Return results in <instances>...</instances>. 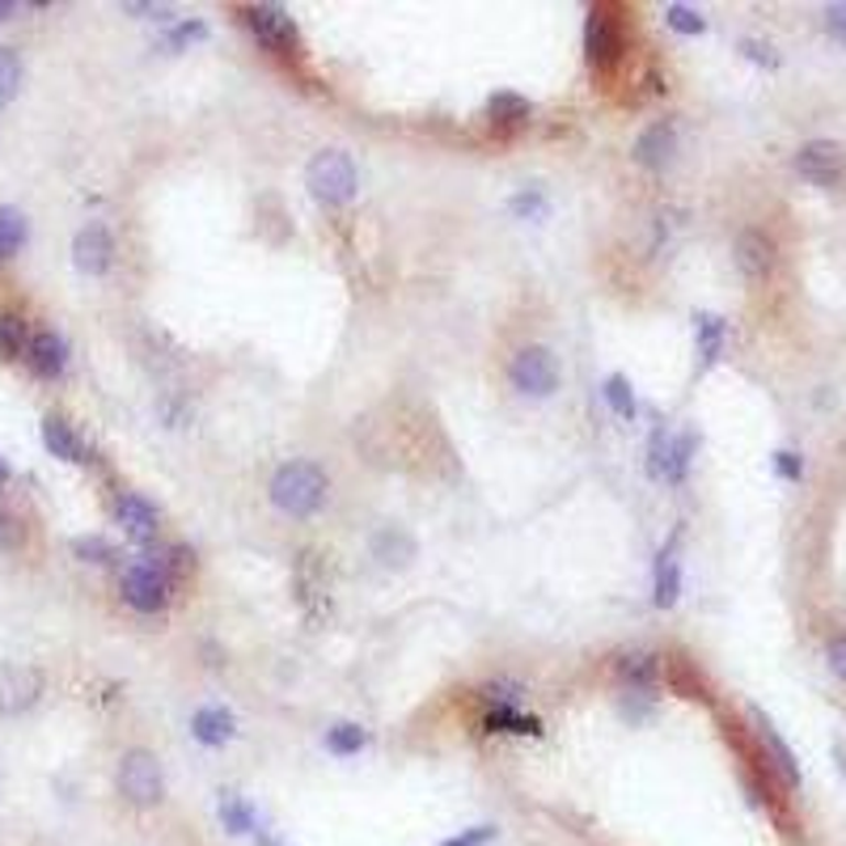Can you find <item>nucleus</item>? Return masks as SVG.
<instances>
[{
	"mask_svg": "<svg viewBox=\"0 0 846 846\" xmlns=\"http://www.w3.org/2000/svg\"><path fill=\"white\" fill-rule=\"evenodd\" d=\"M327 474L314 462H288L275 470L272 479V504L284 517H314L327 499Z\"/></svg>",
	"mask_w": 846,
	"mask_h": 846,
	"instance_id": "f257e3e1",
	"label": "nucleus"
},
{
	"mask_svg": "<svg viewBox=\"0 0 846 846\" xmlns=\"http://www.w3.org/2000/svg\"><path fill=\"white\" fill-rule=\"evenodd\" d=\"M119 795L128 800V804H136V809H153V804H162L165 800V774H162V762L149 754V749H128L123 758H119Z\"/></svg>",
	"mask_w": 846,
	"mask_h": 846,
	"instance_id": "f03ea898",
	"label": "nucleus"
},
{
	"mask_svg": "<svg viewBox=\"0 0 846 846\" xmlns=\"http://www.w3.org/2000/svg\"><path fill=\"white\" fill-rule=\"evenodd\" d=\"M305 187L314 199H322V204H348L360 187V178H355V165L348 153H339V149H322L309 169H305Z\"/></svg>",
	"mask_w": 846,
	"mask_h": 846,
	"instance_id": "7ed1b4c3",
	"label": "nucleus"
},
{
	"mask_svg": "<svg viewBox=\"0 0 846 846\" xmlns=\"http://www.w3.org/2000/svg\"><path fill=\"white\" fill-rule=\"evenodd\" d=\"M508 382L529 398H550L559 389V364L547 348H520L508 364Z\"/></svg>",
	"mask_w": 846,
	"mask_h": 846,
	"instance_id": "20e7f679",
	"label": "nucleus"
},
{
	"mask_svg": "<svg viewBox=\"0 0 846 846\" xmlns=\"http://www.w3.org/2000/svg\"><path fill=\"white\" fill-rule=\"evenodd\" d=\"M694 449H699V437H694V432L673 437V432L656 428L652 444H648V470H652L656 479H664V483H685L690 462H694Z\"/></svg>",
	"mask_w": 846,
	"mask_h": 846,
	"instance_id": "39448f33",
	"label": "nucleus"
},
{
	"mask_svg": "<svg viewBox=\"0 0 846 846\" xmlns=\"http://www.w3.org/2000/svg\"><path fill=\"white\" fill-rule=\"evenodd\" d=\"M795 169H800V178H809L813 187L834 191V187H843L846 178V149L834 144V140H809V144H800V153H795Z\"/></svg>",
	"mask_w": 846,
	"mask_h": 846,
	"instance_id": "423d86ee",
	"label": "nucleus"
},
{
	"mask_svg": "<svg viewBox=\"0 0 846 846\" xmlns=\"http://www.w3.org/2000/svg\"><path fill=\"white\" fill-rule=\"evenodd\" d=\"M246 26L250 34L275 55H297L300 52V30L297 22L279 9V4H254L246 9Z\"/></svg>",
	"mask_w": 846,
	"mask_h": 846,
	"instance_id": "0eeeda50",
	"label": "nucleus"
},
{
	"mask_svg": "<svg viewBox=\"0 0 846 846\" xmlns=\"http://www.w3.org/2000/svg\"><path fill=\"white\" fill-rule=\"evenodd\" d=\"M123 601L140 614H162L169 605V580L153 559H140L123 572Z\"/></svg>",
	"mask_w": 846,
	"mask_h": 846,
	"instance_id": "6e6552de",
	"label": "nucleus"
},
{
	"mask_svg": "<svg viewBox=\"0 0 846 846\" xmlns=\"http://www.w3.org/2000/svg\"><path fill=\"white\" fill-rule=\"evenodd\" d=\"M584 55L597 73H609L618 59H623V30L618 18L609 9H593L589 22H584Z\"/></svg>",
	"mask_w": 846,
	"mask_h": 846,
	"instance_id": "1a4fd4ad",
	"label": "nucleus"
},
{
	"mask_svg": "<svg viewBox=\"0 0 846 846\" xmlns=\"http://www.w3.org/2000/svg\"><path fill=\"white\" fill-rule=\"evenodd\" d=\"M43 694V673L30 664H4L0 669V715L30 711Z\"/></svg>",
	"mask_w": 846,
	"mask_h": 846,
	"instance_id": "9d476101",
	"label": "nucleus"
},
{
	"mask_svg": "<svg viewBox=\"0 0 846 846\" xmlns=\"http://www.w3.org/2000/svg\"><path fill=\"white\" fill-rule=\"evenodd\" d=\"M110 259H114V242H110L107 224H98V220L85 224L81 233H77V242H73V263H77V272L107 275Z\"/></svg>",
	"mask_w": 846,
	"mask_h": 846,
	"instance_id": "9b49d317",
	"label": "nucleus"
},
{
	"mask_svg": "<svg viewBox=\"0 0 846 846\" xmlns=\"http://www.w3.org/2000/svg\"><path fill=\"white\" fill-rule=\"evenodd\" d=\"M678 153V123L673 119H660L652 128H644V136L635 140V162L644 169H664Z\"/></svg>",
	"mask_w": 846,
	"mask_h": 846,
	"instance_id": "f8f14e48",
	"label": "nucleus"
},
{
	"mask_svg": "<svg viewBox=\"0 0 846 846\" xmlns=\"http://www.w3.org/2000/svg\"><path fill=\"white\" fill-rule=\"evenodd\" d=\"M733 254H737V267L745 279H766V275L774 272V242L766 238L762 229H745V233H737Z\"/></svg>",
	"mask_w": 846,
	"mask_h": 846,
	"instance_id": "ddd939ff",
	"label": "nucleus"
},
{
	"mask_svg": "<svg viewBox=\"0 0 846 846\" xmlns=\"http://www.w3.org/2000/svg\"><path fill=\"white\" fill-rule=\"evenodd\" d=\"M114 517H119V525H123V534H128V538H136V542H153V538H157V529H162V525H157V508H153V504L136 492L119 495Z\"/></svg>",
	"mask_w": 846,
	"mask_h": 846,
	"instance_id": "4468645a",
	"label": "nucleus"
},
{
	"mask_svg": "<svg viewBox=\"0 0 846 846\" xmlns=\"http://www.w3.org/2000/svg\"><path fill=\"white\" fill-rule=\"evenodd\" d=\"M678 542H682V534H673L669 538V547L656 554V593L652 601L660 609H669V605H678L682 597V563H678Z\"/></svg>",
	"mask_w": 846,
	"mask_h": 846,
	"instance_id": "2eb2a0df",
	"label": "nucleus"
},
{
	"mask_svg": "<svg viewBox=\"0 0 846 846\" xmlns=\"http://www.w3.org/2000/svg\"><path fill=\"white\" fill-rule=\"evenodd\" d=\"M749 715H754V724H758V737H762V745H766V754H770V762H774V770L783 774V783H788V788H800V762H795L792 745L779 737V728H774V724H770V719H766L758 707L749 711Z\"/></svg>",
	"mask_w": 846,
	"mask_h": 846,
	"instance_id": "dca6fc26",
	"label": "nucleus"
},
{
	"mask_svg": "<svg viewBox=\"0 0 846 846\" xmlns=\"http://www.w3.org/2000/svg\"><path fill=\"white\" fill-rule=\"evenodd\" d=\"M26 360L39 377H59L68 369V343L55 330H43L26 343Z\"/></svg>",
	"mask_w": 846,
	"mask_h": 846,
	"instance_id": "f3484780",
	"label": "nucleus"
},
{
	"mask_svg": "<svg viewBox=\"0 0 846 846\" xmlns=\"http://www.w3.org/2000/svg\"><path fill=\"white\" fill-rule=\"evenodd\" d=\"M233 733H238V724L224 707H199L191 715V737L208 749H220L224 740H233Z\"/></svg>",
	"mask_w": 846,
	"mask_h": 846,
	"instance_id": "a211bd4d",
	"label": "nucleus"
},
{
	"mask_svg": "<svg viewBox=\"0 0 846 846\" xmlns=\"http://www.w3.org/2000/svg\"><path fill=\"white\" fill-rule=\"evenodd\" d=\"M694 339H699V369H711V364L724 355L728 322H724L719 314H699V318H694Z\"/></svg>",
	"mask_w": 846,
	"mask_h": 846,
	"instance_id": "6ab92c4d",
	"label": "nucleus"
},
{
	"mask_svg": "<svg viewBox=\"0 0 846 846\" xmlns=\"http://www.w3.org/2000/svg\"><path fill=\"white\" fill-rule=\"evenodd\" d=\"M43 444L52 449L55 458H64V462H89V458H85V440L77 437L73 424L59 419V415H47V419H43Z\"/></svg>",
	"mask_w": 846,
	"mask_h": 846,
	"instance_id": "aec40b11",
	"label": "nucleus"
},
{
	"mask_svg": "<svg viewBox=\"0 0 846 846\" xmlns=\"http://www.w3.org/2000/svg\"><path fill=\"white\" fill-rule=\"evenodd\" d=\"M618 678H623L630 690H652L656 678H660V660H656L652 652L618 656Z\"/></svg>",
	"mask_w": 846,
	"mask_h": 846,
	"instance_id": "412c9836",
	"label": "nucleus"
},
{
	"mask_svg": "<svg viewBox=\"0 0 846 846\" xmlns=\"http://www.w3.org/2000/svg\"><path fill=\"white\" fill-rule=\"evenodd\" d=\"M373 554L382 559L385 568H407L410 559H415V542H410V534H403V529H382V534L373 538Z\"/></svg>",
	"mask_w": 846,
	"mask_h": 846,
	"instance_id": "4be33fe9",
	"label": "nucleus"
},
{
	"mask_svg": "<svg viewBox=\"0 0 846 846\" xmlns=\"http://www.w3.org/2000/svg\"><path fill=\"white\" fill-rule=\"evenodd\" d=\"M601 398L609 403V410L618 415V419H635L639 415V403H635V389H630V382L623 377V373H614V377H605V385H601Z\"/></svg>",
	"mask_w": 846,
	"mask_h": 846,
	"instance_id": "5701e85b",
	"label": "nucleus"
},
{
	"mask_svg": "<svg viewBox=\"0 0 846 846\" xmlns=\"http://www.w3.org/2000/svg\"><path fill=\"white\" fill-rule=\"evenodd\" d=\"M487 114H492L495 123H504V128H517V123H525L529 114H534V107L520 98V94H495L492 102H487Z\"/></svg>",
	"mask_w": 846,
	"mask_h": 846,
	"instance_id": "b1692460",
	"label": "nucleus"
},
{
	"mask_svg": "<svg viewBox=\"0 0 846 846\" xmlns=\"http://www.w3.org/2000/svg\"><path fill=\"white\" fill-rule=\"evenodd\" d=\"M487 728L492 733H517V737H538L542 728H538V719L534 715H520L517 707H495L487 715Z\"/></svg>",
	"mask_w": 846,
	"mask_h": 846,
	"instance_id": "393cba45",
	"label": "nucleus"
},
{
	"mask_svg": "<svg viewBox=\"0 0 846 846\" xmlns=\"http://www.w3.org/2000/svg\"><path fill=\"white\" fill-rule=\"evenodd\" d=\"M220 821H224V829L229 834H254L259 825H254V813H250V804L242 795H220Z\"/></svg>",
	"mask_w": 846,
	"mask_h": 846,
	"instance_id": "a878e982",
	"label": "nucleus"
},
{
	"mask_svg": "<svg viewBox=\"0 0 846 846\" xmlns=\"http://www.w3.org/2000/svg\"><path fill=\"white\" fill-rule=\"evenodd\" d=\"M369 745V733L360 728V724H334L327 733V749L330 754H339V758H352Z\"/></svg>",
	"mask_w": 846,
	"mask_h": 846,
	"instance_id": "bb28decb",
	"label": "nucleus"
},
{
	"mask_svg": "<svg viewBox=\"0 0 846 846\" xmlns=\"http://www.w3.org/2000/svg\"><path fill=\"white\" fill-rule=\"evenodd\" d=\"M26 352V322L18 314H0V360H18Z\"/></svg>",
	"mask_w": 846,
	"mask_h": 846,
	"instance_id": "cd10ccee",
	"label": "nucleus"
},
{
	"mask_svg": "<svg viewBox=\"0 0 846 846\" xmlns=\"http://www.w3.org/2000/svg\"><path fill=\"white\" fill-rule=\"evenodd\" d=\"M22 242H26V217L18 208H0V259L22 250Z\"/></svg>",
	"mask_w": 846,
	"mask_h": 846,
	"instance_id": "c85d7f7f",
	"label": "nucleus"
},
{
	"mask_svg": "<svg viewBox=\"0 0 846 846\" xmlns=\"http://www.w3.org/2000/svg\"><path fill=\"white\" fill-rule=\"evenodd\" d=\"M664 22L678 30V34H703L707 30V18L690 4H664Z\"/></svg>",
	"mask_w": 846,
	"mask_h": 846,
	"instance_id": "c756f323",
	"label": "nucleus"
},
{
	"mask_svg": "<svg viewBox=\"0 0 846 846\" xmlns=\"http://www.w3.org/2000/svg\"><path fill=\"white\" fill-rule=\"evenodd\" d=\"M18 85H22V59H18V52L0 47V107L18 94Z\"/></svg>",
	"mask_w": 846,
	"mask_h": 846,
	"instance_id": "7c9ffc66",
	"label": "nucleus"
},
{
	"mask_svg": "<svg viewBox=\"0 0 846 846\" xmlns=\"http://www.w3.org/2000/svg\"><path fill=\"white\" fill-rule=\"evenodd\" d=\"M208 39V26L204 22H178V26L165 34V47L178 52V47H191V43H204Z\"/></svg>",
	"mask_w": 846,
	"mask_h": 846,
	"instance_id": "2f4dec72",
	"label": "nucleus"
},
{
	"mask_svg": "<svg viewBox=\"0 0 846 846\" xmlns=\"http://www.w3.org/2000/svg\"><path fill=\"white\" fill-rule=\"evenodd\" d=\"M513 212H517V217H525V220H529V217H534V220L547 217V195L538 191V187H534V191L513 195Z\"/></svg>",
	"mask_w": 846,
	"mask_h": 846,
	"instance_id": "473e14b6",
	"label": "nucleus"
},
{
	"mask_svg": "<svg viewBox=\"0 0 846 846\" xmlns=\"http://www.w3.org/2000/svg\"><path fill=\"white\" fill-rule=\"evenodd\" d=\"M740 52H745V59H754L762 68H779V52L770 43H762V39H740Z\"/></svg>",
	"mask_w": 846,
	"mask_h": 846,
	"instance_id": "72a5a7b5",
	"label": "nucleus"
},
{
	"mask_svg": "<svg viewBox=\"0 0 846 846\" xmlns=\"http://www.w3.org/2000/svg\"><path fill=\"white\" fill-rule=\"evenodd\" d=\"M73 550L81 554L85 563H107V559H114V550H110L102 538H77V542H73Z\"/></svg>",
	"mask_w": 846,
	"mask_h": 846,
	"instance_id": "f704fd0d",
	"label": "nucleus"
},
{
	"mask_svg": "<svg viewBox=\"0 0 846 846\" xmlns=\"http://www.w3.org/2000/svg\"><path fill=\"white\" fill-rule=\"evenodd\" d=\"M774 474H783L788 483H800V474H804V458L792 453V449H779V453H774Z\"/></svg>",
	"mask_w": 846,
	"mask_h": 846,
	"instance_id": "c9c22d12",
	"label": "nucleus"
},
{
	"mask_svg": "<svg viewBox=\"0 0 846 846\" xmlns=\"http://www.w3.org/2000/svg\"><path fill=\"white\" fill-rule=\"evenodd\" d=\"M495 838V825H474V829H462L458 838H449V843L440 846H487Z\"/></svg>",
	"mask_w": 846,
	"mask_h": 846,
	"instance_id": "e433bc0d",
	"label": "nucleus"
},
{
	"mask_svg": "<svg viewBox=\"0 0 846 846\" xmlns=\"http://www.w3.org/2000/svg\"><path fill=\"white\" fill-rule=\"evenodd\" d=\"M825 34L846 43V4H829V9H825Z\"/></svg>",
	"mask_w": 846,
	"mask_h": 846,
	"instance_id": "4c0bfd02",
	"label": "nucleus"
},
{
	"mask_svg": "<svg viewBox=\"0 0 846 846\" xmlns=\"http://www.w3.org/2000/svg\"><path fill=\"white\" fill-rule=\"evenodd\" d=\"M825 660H829V669H834V673H838V678L846 682V635H834V639H829V648H825Z\"/></svg>",
	"mask_w": 846,
	"mask_h": 846,
	"instance_id": "58836bf2",
	"label": "nucleus"
},
{
	"mask_svg": "<svg viewBox=\"0 0 846 846\" xmlns=\"http://www.w3.org/2000/svg\"><path fill=\"white\" fill-rule=\"evenodd\" d=\"M13 547H22V525L0 513V550H13Z\"/></svg>",
	"mask_w": 846,
	"mask_h": 846,
	"instance_id": "ea45409f",
	"label": "nucleus"
},
{
	"mask_svg": "<svg viewBox=\"0 0 846 846\" xmlns=\"http://www.w3.org/2000/svg\"><path fill=\"white\" fill-rule=\"evenodd\" d=\"M254 838H259V846H284V843H275L267 829H254Z\"/></svg>",
	"mask_w": 846,
	"mask_h": 846,
	"instance_id": "a19ab883",
	"label": "nucleus"
},
{
	"mask_svg": "<svg viewBox=\"0 0 846 846\" xmlns=\"http://www.w3.org/2000/svg\"><path fill=\"white\" fill-rule=\"evenodd\" d=\"M9 13H13V4H9V0H0V22H4Z\"/></svg>",
	"mask_w": 846,
	"mask_h": 846,
	"instance_id": "79ce46f5",
	"label": "nucleus"
},
{
	"mask_svg": "<svg viewBox=\"0 0 846 846\" xmlns=\"http://www.w3.org/2000/svg\"><path fill=\"white\" fill-rule=\"evenodd\" d=\"M4 479H9V462H4V458H0V483H4Z\"/></svg>",
	"mask_w": 846,
	"mask_h": 846,
	"instance_id": "37998d69",
	"label": "nucleus"
},
{
	"mask_svg": "<svg viewBox=\"0 0 846 846\" xmlns=\"http://www.w3.org/2000/svg\"><path fill=\"white\" fill-rule=\"evenodd\" d=\"M838 766H843V774H846V754L843 749H838Z\"/></svg>",
	"mask_w": 846,
	"mask_h": 846,
	"instance_id": "c03bdc74",
	"label": "nucleus"
}]
</instances>
